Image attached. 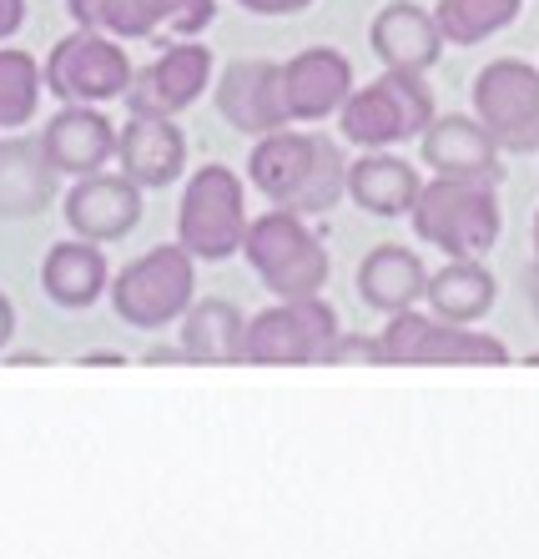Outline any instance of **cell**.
Segmentation results:
<instances>
[{
	"label": "cell",
	"instance_id": "cell-1",
	"mask_svg": "<svg viewBox=\"0 0 539 559\" xmlns=\"http://www.w3.org/2000/svg\"><path fill=\"white\" fill-rule=\"evenodd\" d=\"M242 258L263 287L277 302H303V298H323L328 283V248L318 242V233L308 227L298 212L273 207L248 227Z\"/></svg>",
	"mask_w": 539,
	"mask_h": 559
},
{
	"label": "cell",
	"instance_id": "cell-2",
	"mask_svg": "<svg viewBox=\"0 0 539 559\" xmlns=\"http://www.w3.org/2000/svg\"><path fill=\"white\" fill-rule=\"evenodd\" d=\"M419 242L439 248L444 258H484L500 242V197L484 182H459V177H434L419 187V202L408 212Z\"/></svg>",
	"mask_w": 539,
	"mask_h": 559
},
{
	"label": "cell",
	"instance_id": "cell-3",
	"mask_svg": "<svg viewBox=\"0 0 539 559\" xmlns=\"http://www.w3.org/2000/svg\"><path fill=\"white\" fill-rule=\"evenodd\" d=\"M434 92L423 86L419 71H383L373 86H358L338 111L343 142L363 152H388L398 142H419L434 127Z\"/></svg>",
	"mask_w": 539,
	"mask_h": 559
},
{
	"label": "cell",
	"instance_id": "cell-4",
	"mask_svg": "<svg viewBox=\"0 0 539 559\" xmlns=\"http://www.w3.org/2000/svg\"><path fill=\"white\" fill-rule=\"evenodd\" d=\"M192 252L182 242H167V248H152L146 258L127 262L117 277H111V308L127 328H171L182 323V312L192 308V293H197V273H192Z\"/></svg>",
	"mask_w": 539,
	"mask_h": 559
},
{
	"label": "cell",
	"instance_id": "cell-5",
	"mask_svg": "<svg viewBox=\"0 0 539 559\" xmlns=\"http://www.w3.org/2000/svg\"><path fill=\"white\" fill-rule=\"evenodd\" d=\"M248 202L242 182L227 167H197L182 187V207H177V242L197 262H227L248 242Z\"/></svg>",
	"mask_w": 539,
	"mask_h": 559
},
{
	"label": "cell",
	"instance_id": "cell-6",
	"mask_svg": "<svg viewBox=\"0 0 539 559\" xmlns=\"http://www.w3.org/2000/svg\"><path fill=\"white\" fill-rule=\"evenodd\" d=\"M132 61L117 46L111 31H71L46 56V92L61 106H106L127 96L132 86Z\"/></svg>",
	"mask_w": 539,
	"mask_h": 559
},
{
	"label": "cell",
	"instance_id": "cell-7",
	"mask_svg": "<svg viewBox=\"0 0 539 559\" xmlns=\"http://www.w3.org/2000/svg\"><path fill=\"white\" fill-rule=\"evenodd\" d=\"M379 364H510V348H504L494 333L469 323H448L434 312H394L388 328L379 333Z\"/></svg>",
	"mask_w": 539,
	"mask_h": 559
},
{
	"label": "cell",
	"instance_id": "cell-8",
	"mask_svg": "<svg viewBox=\"0 0 539 559\" xmlns=\"http://www.w3.org/2000/svg\"><path fill=\"white\" fill-rule=\"evenodd\" d=\"M338 312L323 298L273 302L257 318H248V364L292 368V364H328L338 343Z\"/></svg>",
	"mask_w": 539,
	"mask_h": 559
},
{
	"label": "cell",
	"instance_id": "cell-9",
	"mask_svg": "<svg viewBox=\"0 0 539 559\" xmlns=\"http://www.w3.org/2000/svg\"><path fill=\"white\" fill-rule=\"evenodd\" d=\"M474 117L489 127L500 152H539V66L529 61H489L474 76Z\"/></svg>",
	"mask_w": 539,
	"mask_h": 559
},
{
	"label": "cell",
	"instance_id": "cell-10",
	"mask_svg": "<svg viewBox=\"0 0 539 559\" xmlns=\"http://www.w3.org/2000/svg\"><path fill=\"white\" fill-rule=\"evenodd\" d=\"M212 71H217V61H212L207 46L171 40V46H161L157 61L136 71L121 102L132 117H177L212 86Z\"/></svg>",
	"mask_w": 539,
	"mask_h": 559
},
{
	"label": "cell",
	"instance_id": "cell-11",
	"mask_svg": "<svg viewBox=\"0 0 539 559\" xmlns=\"http://www.w3.org/2000/svg\"><path fill=\"white\" fill-rule=\"evenodd\" d=\"M217 92V117L227 127H237L242 136H267L283 131L292 121L288 92H283V66L277 61H232L223 66V81L212 86Z\"/></svg>",
	"mask_w": 539,
	"mask_h": 559
},
{
	"label": "cell",
	"instance_id": "cell-12",
	"mask_svg": "<svg viewBox=\"0 0 539 559\" xmlns=\"http://www.w3.org/2000/svg\"><path fill=\"white\" fill-rule=\"evenodd\" d=\"M61 207L71 233L101 248V242H121L142 222V187L127 171H96V177H76Z\"/></svg>",
	"mask_w": 539,
	"mask_h": 559
},
{
	"label": "cell",
	"instance_id": "cell-13",
	"mask_svg": "<svg viewBox=\"0 0 539 559\" xmlns=\"http://www.w3.org/2000/svg\"><path fill=\"white\" fill-rule=\"evenodd\" d=\"M423 167H434V177H459V182H484L500 187V142L489 136L479 117H439L434 127L419 136Z\"/></svg>",
	"mask_w": 539,
	"mask_h": 559
},
{
	"label": "cell",
	"instance_id": "cell-14",
	"mask_svg": "<svg viewBox=\"0 0 539 559\" xmlns=\"http://www.w3.org/2000/svg\"><path fill=\"white\" fill-rule=\"evenodd\" d=\"M283 92L292 121H328L354 96V66L333 46H308L283 61Z\"/></svg>",
	"mask_w": 539,
	"mask_h": 559
},
{
	"label": "cell",
	"instance_id": "cell-15",
	"mask_svg": "<svg viewBox=\"0 0 539 559\" xmlns=\"http://www.w3.org/2000/svg\"><path fill=\"white\" fill-rule=\"evenodd\" d=\"M369 46L383 61V71H434L439 56H444V31H439V15L414 5V0H394L373 15L369 26Z\"/></svg>",
	"mask_w": 539,
	"mask_h": 559
},
{
	"label": "cell",
	"instance_id": "cell-16",
	"mask_svg": "<svg viewBox=\"0 0 539 559\" xmlns=\"http://www.w3.org/2000/svg\"><path fill=\"white\" fill-rule=\"evenodd\" d=\"M318 142L323 131H267L252 142V156H248V177L252 187L273 202V207H298L308 177H313V162H318Z\"/></svg>",
	"mask_w": 539,
	"mask_h": 559
},
{
	"label": "cell",
	"instance_id": "cell-17",
	"mask_svg": "<svg viewBox=\"0 0 539 559\" xmlns=\"http://www.w3.org/2000/svg\"><path fill=\"white\" fill-rule=\"evenodd\" d=\"M40 142L61 177H96L117 156L121 131L101 117V106H61L51 127L40 131Z\"/></svg>",
	"mask_w": 539,
	"mask_h": 559
},
{
	"label": "cell",
	"instance_id": "cell-18",
	"mask_svg": "<svg viewBox=\"0 0 539 559\" xmlns=\"http://www.w3.org/2000/svg\"><path fill=\"white\" fill-rule=\"evenodd\" d=\"M117 162L142 192L171 187L187 167V136L171 117H132L121 127Z\"/></svg>",
	"mask_w": 539,
	"mask_h": 559
},
{
	"label": "cell",
	"instance_id": "cell-19",
	"mask_svg": "<svg viewBox=\"0 0 539 559\" xmlns=\"http://www.w3.org/2000/svg\"><path fill=\"white\" fill-rule=\"evenodd\" d=\"M56 177L46 156V142H31V136H11L0 142V217H36V212L51 207L56 197Z\"/></svg>",
	"mask_w": 539,
	"mask_h": 559
},
{
	"label": "cell",
	"instance_id": "cell-20",
	"mask_svg": "<svg viewBox=\"0 0 539 559\" xmlns=\"http://www.w3.org/2000/svg\"><path fill=\"white\" fill-rule=\"evenodd\" d=\"M419 171L394 152H363L348 162V197L369 217H408L419 202Z\"/></svg>",
	"mask_w": 539,
	"mask_h": 559
},
{
	"label": "cell",
	"instance_id": "cell-21",
	"mask_svg": "<svg viewBox=\"0 0 539 559\" xmlns=\"http://www.w3.org/2000/svg\"><path fill=\"white\" fill-rule=\"evenodd\" d=\"M40 287L56 308H92L101 293H111V273H106V258L96 242L86 237H71V242H56L40 262Z\"/></svg>",
	"mask_w": 539,
	"mask_h": 559
},
{
	"label": "cell",
	"instance_id": "cell-22",
	"mask_svg": "<svg viewBox=\"0 0 539 559\" xmlns=\"http://www.w3.org/2000/svg\"><path fill=\"white\" fill-rule=\"evenodd\" d=\"M187 364H248V318L227 298H197L182 312Z\"/></svg>",
	"mask_w": 539,
	"mask_h": 559
},
{
	"label": "cell",
	"instance_id": "cell-23",
	"mask_svg": "<svg viewBox=\"0 0 539 559\" xmlns=\"http://www.w3.org/2000/svg\"><path fill=\"white\" fill-rule=\"evenodd\" d=\"M358 293H363L369 308L394 318V312L419 308V298H429V273H423L419 252L383 242V248H373L369 258L358 262Z\"/></svg>",
	"mask_w": 539,
	"mask_h": 559
},
{
	"label": "cell",
	"instance_id": "cell-24",
	"mask_svg": "<svg viewBox=\"0 0 539 559\" xmlns=\"http://www.w3.org/2000/svg\"><path fill=\"white\" fill-rule=\"evenodd\" d=\"M500 298V283L484 267V258H448L439 273H429V312L448 323H479Z\"/></svg>",
	"mask_w": 539,
	"mask_h": 559
},
{
	"label": "cell",
	"instance_id": "cell-25",
	"mask_svg": "<svg viewBox=\"0 0 539 559\" xmlns=\"http://www.w3.org/2000/svg\"><path fill=\"white\" fill-rule=\"evenodd\" d=\"M525 11V0H439V31L448 46H479V40L500 36L504 26H514Z\"/></svg>",
	"mask_w": 539,
	"mask_h": 559
},
{
	"label": "cell",
	"instance_id": "cell-26",
	"mask_svg": "<svg viewBox=\"0 0 539 559\" xmlns=\"http://www.w3.org/2000/svg\"><path fill=\"white\" fill-rule=\"evenodd\" d=\"M40 92H46V66L21 46H0V127L15 131L36 117Z\"/></svg>",
	"mask_w": 539,
	"mask_h": 559
},
{
	"label": "cell",
	"instance_id": "cell-27",
	"mask_svg": "<svg viewBox=\"0 0 539 559\" xmlns=\"http://www.w3.org/2000/svg\"><path fill=\"white\" fill-rule=\"evenodd\" d=\"M187 0H106V31L117 40H152L171 31Z\"/></svg>",
	"mask_w": 539,
	"mask_h": 559
},
{
	"label": "cell",
	"instance_id": "cell-28",
	"mask_svg": "<svg viewBox=\"0 0 539 559\" xmlns=\"http://www.w3.org/2000/svg\"><path fill=\"white\" fill-rule=\"evenodd\" d=\"M217 15V0H187L182 15L171 21V40H197V31Z\"/></svg>",
	"mask_w": 539,
	"mask_h": 559
},
{
	"label": "cell",
	"instance_id": "cell-29",
	"mask_svg": "<svg viewBox=\"0 0 539 559\" xmlns=\"http://www.w3.org/2000/svg\"><path fill=\"white\" fill-rule=\"evenodd\" d=\"M67 11L81 31H106V0H67Z\"/></svg>",
	"mask_w": 539,
	"mask_h": 559
},
{
	"label": "cell",
	"instance_id": "cell-30",
	"mask_svg": "<svg viewBox=\"0 0 539 559\" xmlns=\"http://www.w3.org/2000/svg\"><path fill=\"white\" fill-rule=\"evenodd\" d=\"M237 5L252 15H298V11H308L313 0H237Z\"/></svg>",
	"mask_w": 539,
	"mask_h": 559
},
{
	"label": "cell",
	"instance_id": "cell-31",
	"mask_svg": "<svg viewBox=\"0 0 539 559\" xmlns=\"http://www.w3.org/2000/svg\"><path fill=\"white\" fill-rule=\"evenodd\" d=\"M26 26V0H0V46Z\"/></svg>",
	"mask_w": 539,
	"mask_h": 559
},
{
	"label": "cell",
	"instance_id": "cell-32",
	"mask_svg": "<svg viewBox=\"0 0 539 559\" xmlns=\"http://www.w3.org/2000/svg\"><path fill=\"white\" fill-rule=\"evenodd\" d=\"M11 333H15V308H11V298L0 293V348L11 343Z\"/></svg>",
	"mask_w": 539,
	"mask_h": 559
},
{
	"label": "cell",
	"instance_id": "cell-33",
	"mask_svg": "<svg viewBox=\"0 0 539 559\" xmlns=\"http://www.w3.org/2000/svg\"><path fill=\"white\" fill-rule=\"evenodd\" d=\"M525 293H529V308H535V318H539V262L529 267V277H525Z\"/></svg>",
	"mask_w": 539,
	"mask_h": 559
},
{
	"label": "cell",
	"instance_id": "cell-34",
	"mask_svg": "<svg viewBox=\"0 0 539 559\" xmlns=\"http://www.w3.org/2000/svg\"><path fill=\"white\" fill-rule=\"evenodd\" d=\"M535 262H539V212H535Z\"/></svg>",
	"mask_w": 539,
	"mask_h": 559
}]
</instances>
